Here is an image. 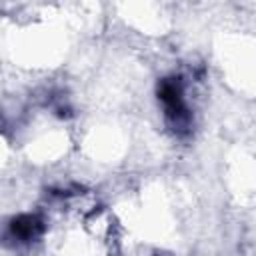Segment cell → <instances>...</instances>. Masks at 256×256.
Listing matches in <instances>:
<instances>
[{"instance_id":"obj_1","label":"cell","mask_w":256,"mask_h":256,"mask_svg":"<svg viewBox=\"0 0 256 256\" xmlns=\"http://www.w3.org/2000/svg\"><path fill=\"white\" fill-rule=\"evenodd\" d=\"M156 96L162 106V116L166 128L176 138H186L192 132L194 116L186 100V84L180 74L166 76L156 86Z\"/></svg>"},{"instance_id":"obj_2","label":"cell","mask_w":256,"mask_h":256,"mask_svg":"<svg viewBox=\"0 0 256 256\" xmlns=\"http://www.w3.org/2000/svg\"><path fill=\"white\" fill-rule=\"evenodd\" d=\"M46 230V222L40 214H32V212H26V214H18L14 216L8 224H6V232H4V238L8 242H12L14 246H26V244H32L36 242Z\"/></svg>"}]
</instances>
